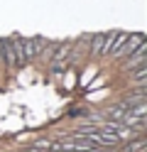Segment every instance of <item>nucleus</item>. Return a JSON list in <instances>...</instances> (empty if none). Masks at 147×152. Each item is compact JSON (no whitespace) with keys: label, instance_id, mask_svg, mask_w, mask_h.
<instances>
[{"label":"nucleus","instance_id":"1","mask_svg":"<svg viewBox=\"0 0 147 152\" xmlns=\"http://www.w3.org/2000/svg\"><path fill=\"white\" fill-rule=\"evenodd\" d=\"M74 135H78V137H83V140H88V142H93V145H98V147H103V145H115V142H120L113 132H108L103 125L101 128H78Z\"/></svg>","mask_w":147,"mask_h":152},{"label":"nucleus","instance_id":"2","mask_svg":"<svg viewBox=\"0 0 147 152\" xmlns=\"http://www.w3.org/2000/svg\"><path fill=\"white\" fill-rule=\"evenodd\" d=\"M113 37H115V32H101V34H96L93 39H91V52L93 54H108L110 52V44H113Z\"/></svg>","mask_w":147,"mask_h":152},{"label":"nucleus","instance_id":"3","mask_svg":"<svg viewBox=\"0 0 147 152\" xmlns=\"http://www.w3.org/2000/svg\"><path fill=\"white\" fill-rule=\"evenodd\" d=\"M0 56L5 59L7 66H20V56H17V52H15L12 42H3V47H0Z\"/></svg>","mask_w":147,"mask_h":152},{"label":"nucleus","instance_id":"4","mask_svg":"<svg viewBox=\"0 0 147 152\" xmlns=\"http://www.w3.org/2000/svg\"><path fill=\"white\" fill-rule=\"evenodd\" d=\"M145 44V37L140 32H135V34H127V39H125V47H123V54H130L135 52L137 47H142Z\"/></svg>","mask_w":147,"mask_h":152},{"label":"nucleus","instance_id":"5","mask_svg":"<svg viewBox=\"0 0 147 152\" xmlns=\"http://www.w3.org/2000/svg\"><path fill=\"white\" fill-rule=\"evenodd\" d=\"M125 39H127V34H125V32H115L113 44H110V52H108V54L120 56V54H123V47H125Z\"/></svg>","mask_w":147,"mask_h":152},{"label":"nucleus","instance_id":"6","mask_svg":"<svg viewBox=\"0 0 147 152\" xmlns=\"http://www.w3.org/2000/svg\"><path fill=\"white\" fill-rule=\"evenodd\" d=\"M145 54H147V47H137L135 52H130V59H127V66H137V64H145Z\"/></svg>","mask_w":147,"mask_h":152},{"label":"nucleus","instance_id":"7","mask_svg":"<svg viewBox=\"0 0 147 152\" xmlns=\"http://www.w3.org/2000/svg\"><path fill=\"white\" fill-rule=\"evenodd\" d=\"M145 76H147V64H137L132 79H135V81H145Z\"/></svg>","mask_w":147,"mask_h":152},{"label":"nucleus","instance_id":"8","mask_svg":"<svg viewBox=\"0 0 147 152\" xmlns=\"http://www.w3.org/2000/svg\"><path fill=\"white\" fill-rule=\"evenodd\" d=\"M66 52H69V44H61V47L54 52V61H61L64 56H66Z\"/></svg>","mask_w":147,"mask_h":152}]
</instances>
